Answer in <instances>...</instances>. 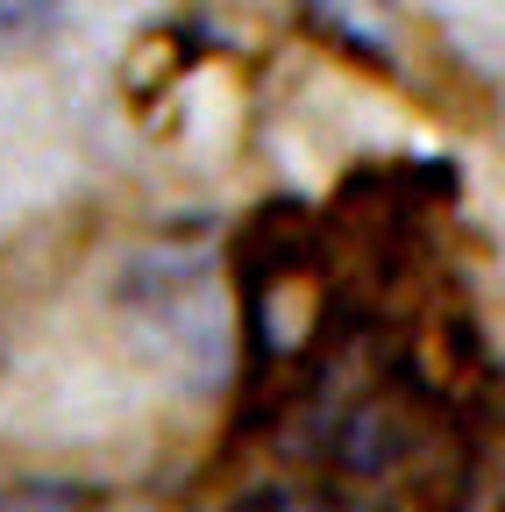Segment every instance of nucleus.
<instances>
[{
    "label": "nucleus",
    "instance_id": "obj_1",
    "mask_svg": "<svg viewBox=\"0 0 505 512\" xmlns=\"http://www.w3.org/2000/svg\"><path fill=\"white\" fill-rule=\"evenodd\" d=\"M228 512H377V505H363L356 491H335V484H313V477H278V484H257L249 498H235Z\"/></svg>",
    "mask_w": 505,
    "mask_h": 512
},
{
    "label": "nucleus",
    "instance_id": "obj_2",
    "mask_svg": "<svg viewBox=\"0 0 505 512\" xmlns=\"http://www.w3.org/2000/svg\"><path fill=\"white\" fill-rule=\"evenodd\" d=\"M0 512H107V498L79 491V484H8L0 491Z\"/></svg>",
    "mask_w": 505,
    "mask_h": 512
},
{
    "label": "nucleus",
    "instance_id": "obj_4",
    "mask_svg": "<svg viewBox=\"0 0 505 512\" xmlns=\"http://www.w3.org/2000/svg\"><path fill=\"white\" fill-rule=\"evenodd\" d=\"M498 512H505V505H498Z\"/></svg>",
    "mask_w": 505,
    "mask_h": 512
},
{
    "label": "nucleus",
    "instance_id": "obj_3",
    "mask_svg": "<svg viewBox=\"0 0 505 512\" xmlns=\"http://www.w3.org/2000/svg\"><path fill=\"white\" fill-rule=\"evenodd\" d=\"M57 8H65V0H0V57L22 50V43H36L57 22Z\"/></svg>",
    "mask_w": 505,
    "mask_h": 512
}]
</instances>
